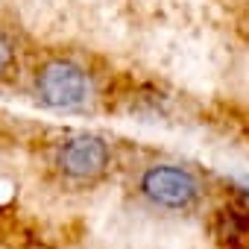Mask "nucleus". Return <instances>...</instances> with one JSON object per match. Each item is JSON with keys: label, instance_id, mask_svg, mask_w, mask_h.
Instances as JSON below:
<instances>
[{"label": "nucleus", "instance_id": "1", "mask_svg": "<svg viewBox=\"0 0 249 249\" xmlns=\"http://www.w3.org/2000/svg\"><path fill=\"white\" fill-rule=\"evenodd\" d=\"M36 91H38V100L47 108L68 111V108L85 106V100L91 94V82H88V73L76 62H71V59H50L38 71Z\"/></svg>", "mask_w": 249, "mask_h": 249}, {"label": "nucleus", "instance_id": "2", "mask_svg": "<svg viewBox=\"0 0 249 249\" xmlns=\"http://www.w3.org/2000/svg\"><path fill=\"white\" fill-rule=\"evenodd\" d=\"M141 194L153 205H161L170 211H185L199 199L202 185L191 170H185L179 164H153L141 176Z\"/></svg>", "mask_w": 249, "mask_h": 249}, {"label": "nucleus", "instance_id": "3", "mask_svg": "<svg viewBox=\"0 0 249 249\" xmlns=\"http://www.w3.org/2000/svg\"><path fill=\"white\" fill-rule=\"evenodd\" d=\"M108 159H111L108 144L100 135L79 132V135H71L68 141H62L56 164H59V170L65 176H71L76 182H91V179L106 173Z\"/></svg>", "mask_w": 249, "mask_h": 249}, {"label": "nucleus", "instance_id": "4", "mask_svg": "<svg viewBox=\"0 0 249 249\" xmlns=\"http://www.w3.org/2000/svg\"><path fill=\"white\" fill-rule=\"evenodd\" d=\"M211 231L220 249H249V205L246 202L220 205L214 211Z\"/></svg>", "mask_w": 249, "mask_h": 249}, {"label": "nucleus", "instance_id": "5", "mask_svg": "<svg viewBox=\"0 0 249 249\" xmlns=\"http://www.w3.org/2000/svg\"><path fill=\"white\" fill-rule=\"evenodd\" d=\"M12 62H15V50H12V41L0 33V76H3L9 68H12Z\"/></svg>", "mask_w": 249, "mask_h": 249}, {"label": "nucleus", "instance_id": "6", "mask_svg": "<svg viewBox=\"0 0 249 249\" xmlns=\"http://www.w3.org/2000/svg\"><path fill=\"white\" fill-rule=\"evenodd\" d=\"M240 188H243V194H249V176H243V179H240Z\"/></svg>", "mask_w": 249, "mask_h": 249}]
</instances>
